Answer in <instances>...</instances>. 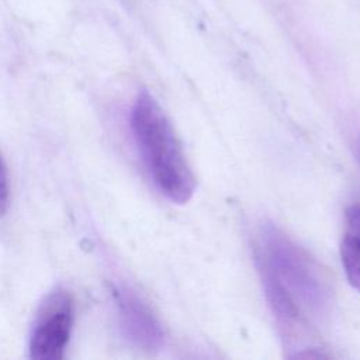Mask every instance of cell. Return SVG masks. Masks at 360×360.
Returning a JSON list of instances; mask_svg holds the SVG:
<instances>
[{
    "label": "cell",
    "instance_id": "6da1fadb",
    "mask_svg": "<svg viewBox=\"0 0 360 360\" xmlns=\"http://www.w3.org/2000/svg\"><path fill=\"white\" fill-rule=\"evenodd\" d=\"M259 264L266 297L278 319L298 322L325 305L328 291L318 266L271 226L262 236Z\"/></svg>",
    "mask_w": 360,
    "mask_h": 360
},
{
    "label": "cell",
    "instance_id": "7a4b0ae2",
    "mask_svg": "<svg viewBox=\"0 0 360 360\" xmlns=\"http://www.w3.org/2000/svg\"><path fill=\"white\" fill-rule=\"evenodd\" d=\"M131 129L142 160L159 191L176 204L187 202L194 190V174L177 135L155 97L142 90L131 110Z\"/></svg>",
    "mask_w": 360,
    "mask_h": 360
},
{
    "label": "cell",
    "instance_id": "3957f363",
    "mask_svg": "<svg viewBox=\"0 0 360 360\" xmlns=\"http://www.w3.org/2000/svg\"><path fill=\"white\" fill-rule=\"evenodd\" d=\"M75 318L73 298L55 288L41 302L30 335L28 352L35 360H60L70 339Z\"/></svg>",
    "mask_w": 360,
    "mask_h": 360
},
{
    "label": "cell",
    "instance_id": "277c9868",
    "mask_svg": "<svg viewBox=\"0 0 360 360\" xmlns=\"http://www.w3.org/2000/svg\"><path fill=\"white\" fill-rule=\"evenodd\" d=\"M111 295L124 336L142 350H158L165 332L152 308L132 288L122 284H114Z\"/></svg>",
    "mask_w": 360,
    "mask_h": 360
},
{
    "label": "cell",
    "instance_id": "5b68a950",
    "mask_svg": "<svg viewBox=\"0 0 360 360\" xmlns=\"http://www.w3.org/2000/svg\"><path fill=\"white\" fill-rule=\"evenodd\" d=\"M340 260L349 284L360 292V204H353L346 210Z\"/></svg>",
    "mask_w": 360,
    "mask_h": 360
},
{
    "label": "cell",
    "instance_id": "8992f818",
    "mask_svg": "<svg viewBox=\"0 0 360 360\" xmlns=\"http://www.w3.org/2000/svg\"><path fill=\"white\" fill-rule=\"evenodd\" d=\"M10 205V179L6 162L0 153V218L7 212Z\"/></svg>",
    "mask_w": 360,
    "mask_h": 360
},
{
    "label": "cell",
    "instance_id": "52a82bcc",
    "mask_svg": "<svg viewBox=\"0 0 360 360\" xmlns=\"http://www.w3.org/2000/svg\"><path fill=\"white\" fill-rule=\"evenodd\" d=\"M356 153H357V158H359V160H360V136H359L357 143H356Z\"/></svg>",
    "mask_w": 360,
    "mask_h": 360
}]
</instances>
